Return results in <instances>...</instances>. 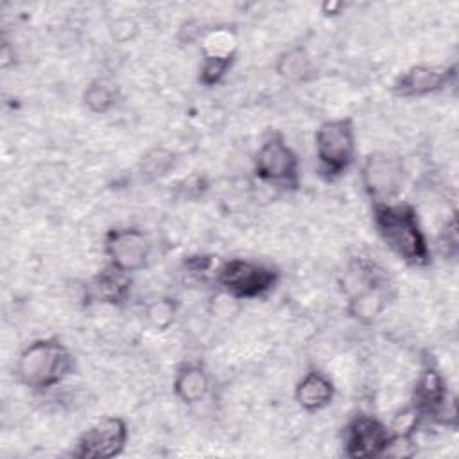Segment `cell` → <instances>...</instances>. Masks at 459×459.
Listing matches in <instances>:
<instances>
[{"mask_svg": "<svg viewBox=\"0 0 459 459\" xmlns=\"http://www.w3.org/2000/svg\"><path fill=\"white\" fill-rule=\"evenodd\" d=\"M373 224L382 242L405 264L423 267L432 253L418 212L407 203H373Z\"/></svg>", "mask_w": 459, "mask_h": 459, "instance_id": "1", "label": "cell"}, {"mask_svg": "<svg viewBox=\"0 0 459 459\" xmlns=\"http://www.w3.org/2000/svg\"><path fill=\"white\" fill-rule=\"evenodd\" d=\"M74 368V357L66 344L56 337L36 339L29 342L18 355L14 377L18 384L34 391L45 393L61 384Z\"/></svg>", "mask_w": 459, "mask_h": 459, "instance_id": "2", "label": "cell"}, {"mask_svg": "<svg viewBox=\"0 0 459 459\" xmlns=\"http://www.w3.org/2000/svg\"><path fill=\"white\" fill-rule=\"evenodd\" d=\"M317 170L326 181H335L350 170L355 161V127L350 118L323 122L314 136Z\"/></svg>", "mask_w": 459, "mask_h": 459, "instance_id": "3", "label": "cell"}, {"mask_svg": "<svg viewBox=\"0 0 459 459\" xmlns=\"http://www.w3.org/2000/svg\"><path fill=\"white\" fill-rule=\"evenodd\" d=\"M217 283L235 299H255L271 292L278 283V271L273 265L231 258L221 264L215 273Z\"/></svg>", "mask_w": 459, "mask_h": 459, "instance_id": "4", "label": "cell"}, {"mask_svg": "<svg viewBox=\"0 0 459 459\" xmlns=\"http://www.w3.org/2000/svg\"><path fill=\"white\" fill-rule=\"evenodd\" d=\"M255 176L273 186L296 188L299 185V160L280 133H271L253 160Z\"/></svg>", "mask_w": 459, "mask_h": 459, "instance_id": "5", "label": "cell"}, {"mask_svg": "<svg viewBox=\"0 0 459 459\" xmlns=\"http://www.w3.org/2000/svg\"><path fill=\"white\" fill-rule=\"evenodd\" d=\"M411 407L418 414L420 421L432 420L445 427L457 425L455 400L448 394L443 375L434 368H425L412 389Z\"/></svg>", "mask_w": 459, "mask_h": 459, "instance_id": "6", "label": "cell"}, {"mask_svg": "<svg viewBox=\"0 0 459 459\" xmlns=\"http://www.w3.org/2000/svg\"><path fill=\"white\" fill-rule=\"evenodd\" d=\"M360 183L371 203H391L405 183V167L400 156L373 152L360 165Z\"/></svg>", "mask_w": 459, "mask_h": 459, "instance_id": "7", "label": "cell"}, {"mask_svg": "<svg viewBox=\"0 0 459 459\" xmlns=\"http://www.w3.org/2000/svg\"><path fill=\"white\" fill-rule=\"evenodd\" d=\"M129 441V429L120 416H104L90 425L75 441L72 457L111 459L124 452Z\"/></svg>", "mask_w": 459, "mask_h": 459, "instance_id": "8", "label": "cell"}, {"mask_svg": "<svg viewBox=\"0 0 459 459\" xmlns=\"http://www.w3.org/2000/svg\"><path fill=\"white\" fill-rule=\"evenodd\" d=\"M393 430L369 414L353 416L342 430V454L350 459H371L385 455Z\"/></svg>", "mask_w": 459, "mask_h": 459, "instance_id": "9", "label": "cell"}, {"mask_svg": "<svg viewBox=\"0 0 459 459\" xmlns=\"http://www.w3.org/2000/svg\"><path fill=\"white\" fill-rule=\"evenodd\" d=\"M104 253L111 267L131 274L147 265L151 242L138 228H115L104 238Z\"/></svg>", "mask_w": 459, "mask_h": 459, "instance_id": "10", "label": "cell"}, {"mask_svg": "<svg viewBox=\"0 0 459 459\" xmlns=\"http://www.w3.org/2000/svg\"><path fill=\"white\" fill-rule=\"evenodd\" d=\"M455 77V68L414 65L403 70L393 82L391 90L398 97H425L441 91Z\"/></svg>", "mask_w": 459, "mask_h": 459, "instance_id": "11", "label": "cell"}, {"mask_svg": "<svg viewBox=\"0 0 459 459\" xmlns=\"http://www.w3.org/2000/svg\"><path fill=\"white\" fill-rule=\"evenodd\" d=\"M387 305V296L378 281V278L373 273H368V276L362 280L360 289H357L350 298H348V314L368 325L373 323L385 308Z\"/></svg>", "mask_w": 459, "mask_h": 459, "instance_id": "12", "label": "cell"}, {"mask_svg": "<svg viewBox=\"0 0 459 459\" xmlns=\"http://www.w3.org/2000/svg\"><path fill=\"white\" fill-rule=\"evenodd\" d=\"M131 294V278L109 264L86 285L88 299L102 305H122Z\"/></svg>", "mask_w": 459, "mask_h": 459, "instance_id": "13", "label": "cell"}, {"mask_svg": "<svg viewBox=\"0 0 459 459\" xmlns=\"http://www.w3.org/2000/svg\"><path fill=\"white\" fill-rule=\"evenodd\" d=\"M335 396V385L328 375L319 369H310L301 377L294 387V398L298 405L307 412L323 411L332 403Z\"/></svg>", "mask_w": 459, "mask_h": 459, "instance_id": "14", "label": "cell"}, {"mask_svg": "<svg viewBox=\"0 0 459 459\" xmlns=\"http://www.w3.org/2000/svg\"><path fill=\"white\" fill-rule=\"evenodd\" d=\"M172 389L178 400L186 405L201 402L210 391V375L201 362H186L178 368Z\"/></svg>", "mask_w": 459, "mask_h": 459, "instance_id": "15", "label": "cell"}, {"mask_svg": "<svg viewBox=\"0 0 459 459\" xmlns=\"http://www.w3.org/2000/svg\"><path fill=\"white\" fill-rule=\"evenodd\" d=\"M276 74L289 82H308L316 77V66L305 48L292 47L278 56Z\"/></svg>", "mask_w": 459, "mask_h": 459, "instance_id": "16", "label": "cell"}, {"mask_svg": "<svg viewBox=\"0 0 459 459\" xmlns=\"http://www.w3.org/2000/svg\"><path fill=\"white\" fill-rule=\"evenodd\" d=\"M118 99V90L117 86L106 79V77H99L93 79L82 93V102L88 108V111L95 113V115H104L108 113L115 102Z\"/></svg>", "mask_w": 459, "mask_h": 459, "instance_id": "17", "label": "cell"}, {"mask_svg": "<svg viewBox=\"0 0 459 459\" xmlns=\"http://www.w3.org/2000/svg\"><path fill=\"white\" fill-rule=\"evenodd\" d=\"M235 59V50H206L199 66V82L206 88L217 86L230 72Z\"/></svg>", "mask_w": 459, "mask_h": 459, "instance_id": "18", "label": "cell"}, {"mask_svg": "<svg viewBox=\"0 0 459 459\" xmlns=\"http://www.w3.org/2000/svg\"><path fill=\"white\" fill-rule=\"evenodd\" d=\"M174 152L165 147H154L142 156L140 170L147 179H160L174 167Z\"/></svg>", "mask_w": 459, "mask_h": 459, "instance_id": "19", "label": "cell"}, {"mask_svg": "<svg viewBox=\"0 0 459 459\" xmlns=\"http://www.w3.org/2000/svg\"><path fill=\"white\" fill-rule=\"evenodd\" d=\"M176 312H178L176 299H172V298H158V299L151 301L145 307V319H147V323L154 330L163 332V330H167L174 323Z\"/></svg>", "mask_w": 459, "mask_h": 459, "instance_id": "20", "label": "cell"}, {"mask_svg": "<svg viewBox=\"0 0 459 459\" xmlns=\"http://www.w3.org/2000/svg\"><path fill=\"white\" fill-rule=\"evenodd\" d=\"M138 30V25L129 20V18H122V20H117L111 32H113V38L115 39H120V41H126V39H131L134 36V32Z\"/></svg>", "mask_w": 459, "mask_h": 459, "instance_id": "21", "label": "cell"}]
</instances>
